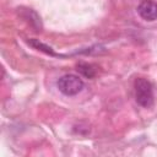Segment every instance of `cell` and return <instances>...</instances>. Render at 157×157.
<instances>
[{
  "label": "cell",
  "instance_id": "6da1fadb",
  "mask_svg": "<svg viewBox=\"0 0 157 157\" xmlns=\"http://www.w3.org/2000/svg\"><path fill=\"white\" fill-rule=\"evenodd\" d=\"M134 87H135V98L137 104H140L144 108L151 107L153 103V90L151 82L146 78L140 77L135 80Z\"/></svg>",
  "mask_w": 157,
  "mask_h": 157
},
{
  "label": "cell",
  "instance_id": "7a4b0ae2",
  "mask_svg": "<svg viewBox=\"0 0 157 157\" xmlns=\"http://www.w3.org/2000/svg\"><path fill=\"white\" fill-rule=\"evenodd\" d=\"M56 86L59 88V91L65 94V96H75L77 93H80L85 86L82 78H80L77 75L74 74H66L64 76H61Z\"/></svg>",
  "mask_w": 157,
  "mask_h": 157
},
{
  "label": "cell",
  "instance_id": "3957f363",
  "mask_svg": "<svg viewBox=\"0 0 157 157\" xmlns=\"http://www.w3.org/2000/svg\"><path fill=\"white\" fill-rule=\"evenodd\" d=\"M137 13L146 21L157 20V2L153 0H144L137 6Z\"/></svg>",
  "mask_w": 157,
  "mask_h": 157
},
{
  "label": "cell",
  "instance_id": "277c9868",
  "mask_svg": "<svg viewBox=\"0 0 157 157\" xmlns=\"http://www.w3.org/2000/svg\"><path fill=\"white\" fill-rule=\"evenodd\" d=\"M20 13L22 16V18H25L36 31H40L42 29V22H40V17L37 15L36 11H33L32 9H18Z\"/></svg>",
  "mask_w": 157,
  "mask_h": 157
},
{
  "label": "cell",
  "instance_id": "5b68a950",
  "mask_svg": "<svg viewBox=\"0 0 157 157\" xmlns=\"http://www.w3.org/2000/svg\"><path fill=\"white\" fill-rule=\"evenodd\" d=\"M28 44L32 45L34 49H37V50H39V52H43V53H45V54H48V55H50V56H63V55L55 53L52 47L44 44V43L40 42L39 39H29V40H28Z\"/></svg>",
  "mask_w": 157,
  "mask_h": 157
},
{
  "label": "cell",
  "instance_id": "8992f818",
  "mask_svg": "<svg viewBox=\"0 0 157 157\" xmlns=\"http://www.w3.org/2000/svg\"><path fill=\"white\" fill-rule=\"evenodd\" d=\"M76 70L82 75L85 76L86 78H92L94 75H96V69L92 64H88V63H78L77 66H76Z\"/></svg>",
  "mask_w": 157,
  "mask_h": 157
}]
</instances>
